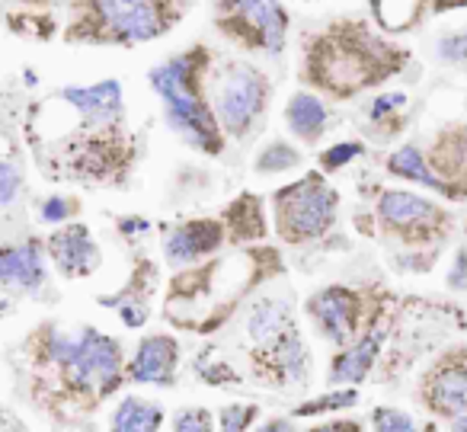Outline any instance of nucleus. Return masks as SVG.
Returning <instances> with one entry per match:
<instances>
[{
	"label": "nucleus",
	"instance_id": "1",
	"mask_svg": "<svg viewBox=\"0 0 467 432\" xmlns=\"http://www.w3.org/2000/svg\"><path fill=\"white\" fill-rule=\"evenodd\" d=\"M384 55H388L384 42L365 36L362 29L346 26L314 42L311 55H307V71L317 87L337 93V97H352L362 87L394 71V65L384 61Z\"/></svg>",
	"mask_w": 467,
	"mask_h": 432
},
{
	"label": "nucleus",
	"instance_id": "2",
	"mask_svg": "<svg viewBox=\"0 0 467 432\" xmlns=\"http://www.w3.org/2000/svg\"><path fill=\"white\" fill-rule=\"evenodd\" d=\"M195 61H199V52H189L167 61L157 71H150V87L161 93L170 129L180 132L182 142H189L192 148L218 154L221 135H218V125H214L218 116L199 97V80H195L199 65Z\"/></svg>",
	"mask_w": 467,
	"mask_h": 432
},
{
	"label": "nucleus",
	"instance_id": "3",
	"mask_svg": "<svg viewBox=\"0 0 467 432\" xmlns=\"http://www.w3.org/2000/svg\"><path fill=\"white\" fill-rule=\"evenodd\" d=\"M48 359L61 365L65 378L78 391L109 394L122 381V353L119 342L97 330H80L78 336L52 333L48 340Z\"/></svg>",
	"mask_w": 467,
	"mask_h": 432
},
{
	"label": "nucleus",
	"instance_id": "4",
	"mask_svg": "<svg viewBox=\"0 0 467 432\" xmlns=\"http://www.w3.org/2000/svg\"><path fill=\"white\" fill-rule=\"evenodd\" d=\"M269 100V80L250 65H227L212 84V110L221 129L234 138H247L260 125Z\"/></svg>",
	"mask_w": 467,
	"mask_h": 432
},
{
	"label": "nucleus",
	"instance_id": "5",
	"mask_svg": "<svg viewBox=\"0 0 467 432\" xmlns=\"http://www.w3.org/2000/svg\"><path fill=\"white\" fill-rule=\"evenodd\" d=\"M337 205V189H330L317 174H311L275 193V227L288 244H305L330 231Z\"/></svg>",
	"mask_w": 467,
	"mask_h": 432
},
{
	"label": "nucleus",
	"instance_id": "6",
	"mask_svg": "<svg viewBox=\"0 0 467 432\" xmlns=\"http://www.w3.org/2000/svg\"><path fill=\"white\" fill-rule=\"evenodd\" d=\"M227 14H218V26L244 48H263L279 55L285 46L288 16L279 0H221Z\"/></svg>",
	"mask_w": 467,
	"mask_h": 432
},
{
	"label": "nucleus",
	"instance_id": "7",
	"mask_svg": "<svg viewBox=\"0 0 467 432\" xmlns=\"http://www.w3.org/2000/svg\"><path fill=\"white\" fill-rule=\"evenodd\" d=\"M93 7L116 42H148L167 26L157 0H93Z\"/></svg>",
	"mask_w": 467,
	"mask_h": 432
},
{
	"label": "nucleus",
	"instance_id": "8",
	"mask_svg": "<svg viewBox=\"0 0 467 432\" xmlns=\"http://www.w3.org/2000/svg\"><path fill=\"white\" fill-rule=\"evenodd\" d=\"M358 308H362V304H358L356 291L339 289V285L317 291V295L307 301V314L314 317L320 333H324L330 342H337V346H343V342H349L352 336H356Z\"/></svg>",
	"mask_w": 467,
	"mask_h": 432
},
{
	"label": "nucleus",
	"instance_id": "9",
	"mask_svg": "<svg viewBox=\"0 0 467 432\" xmlns=\"http://www.w3.org/2000/svg\"><path fill=\"white\" fill-rule=\"evenodd\" d=\"M426 406L439 416L451 419L458 413H467V353L448 355L429 372L422 387Z\"/></svg>",
	"mask_w": 467,
	"mask_h": 432
},
{
	"label": "nucleus",
	"instance_id": "10",
	"mask_svg": "<svg viewBox=\"0 0 467 432\" xmlns=\"http://www.w3.org/2000/svg\"><path fill=\"white\" fill-rule=\"evenodd\" d=\"M176 362H180V346H176L173 336H148L138 346L135 359L129 362V378L138 381V385L170 387L176 381Z\"/></svg>",
	"mask_w": 467,
	"mask_h": 432
},
{
	"label": "nucleus",
	"instance_id": "11",
	"mask_svg": "<svg viewBox=\"0 0 467 432\" xmlns=\"http://www.w3.org/2000/svg\"><path fill=\"white\" fill-rule=\"evenodd\" d=\"M224 244V227L214 221H189V225L170 227L163 237V250H167L170 266H186L195 259L208 257Z\"/></svg>",
	"mask_w": 467,
	"mask_h": 432
},
{
	"label": "nucleus",
	"instance_id": "12",
	"mask_svg": "<svg viewBox=\"0 0 467 432\" xmlns=\"http://www.w3.org/2000/svg\"><path fill=\"white\" fill-rule=\"evenodd\" d=\"M48 250H52V259L58 263V269L71 279L90 276L99 263V250L90 240V231H87L84 225H71V227H65V231L52 234Z\"/></svg>",
	"mask_w": 467,
	"mask_h": 432
},
{
	"label": "nucleus",
	"instance_id": "13",
	"mask_svg": "<svg viewBox=\"0 0 467 432\" xmlns=\"http://www.w3.org/2000/svg\"><path fill=\"white\" fill-rule=\"evenodd\" d=\"M378 218L394 231H426L439 218V208L413 193H384L378 202Z\"/></svg>",
	"mask_w": 467,
	"mask_h": 432
},
{
	"label": "nucleus",
	"instance_id": "14",
	"mask_svg": "<svg viewBox=\"0 0 467 432\" xmlns=\"http://www.w3.org/2000/svg\"><path fill=\"white\" fill-rule=\"evenodd\" d=\"M46 282L42 250L36 244L0 247V285L14 291H36Z\"/></svg>",
	"mask_w": 467,
	"mask_h": 432
},
{
	"label": "nucleus",
	"instance_id": "15",
	"mask_svg": "<svg viewBox=\"0 0 467 432\" xmlns=\"http://www.w3.org/2000/svg\"><path fill=\"white\" fill-rule=\"evenodd\" d=\"M381 342H384V327H375L371 333H365L356 346L339 353L330 368L333 385H358V381L368 378L371 365H375L378 353H381Z\"/></svg>",
	"mask_w": 467,
	"mask_h": 432
},
{
	"label": "nucleus",
	"instance_id": "16",
	"mask_svg": "<svg viewBox=\"0 0 467 432\" xmlns=\"http://www.w3.org/2000/svg\"><path fill=\"white\" fill-rule=\"evenodd\" d=\"M288 330H295L292 304L288 301H282V298H263V301L254 304V311H250V317H247V336L256 349L273 346Z\"/></svg>",
	"mask_w": 467,
	"mask_h": 432
},
{
	"label": "nucleus",
	"instance_id": "17",
	"mask_svg": "<svg viewBox=\"0 0 467 432\" xmlns=\"http://www.w3.org/2000/svg\"><path fill=\"white\" fill-rule=\"evenodd\" d=\"M285 122L292 135H298L301 142H317L330 129V112L314 93H295L285 106Z\"/></svg>",
	"mask_w": 467,
	"mask_h": 432
},
{
	"label": "nucleus",
	"instance_id": "18",
	"mask_svg": "<svg viewBox=\"0 0 467 432\" xmlns=\"http://www.w3.org/2000/svg\"><path fill=\"white\" fill-rule=\"evenodd\" d=\"M112 429L119 432H148V429H161L163 423V410L150 400L141 397H125L122 404L112 413Z\"/></svg>",
	"mask_w": 467,
	"mask_h": 432
},
{
	"label": "nucleus",
	"instance_id": "19",
	"mask_svg": "<svg viewBox=\"0 0 467 432\" xmlns=\"http://www.w3.org/2000/svg\"><path fill=\"white\" fill-rule=\"evenodd\" d=\"M388 170L394 176L410 180V183H420V186L435 189V193H445V183H441L439 176L426 167V161H422V154H420L416 144H403L400 151H394V154L388 157Z\"/></svg>",
	"mask_w": 467,
	"mask_h": 432
},
{
	"label": "nucleus",
	"instance_id": "20",
	"mask_svg": "<svg viewBox=\"0 0 467 432\" xmlns=\"http://www.w3.org/2000/svg\"><path fill=\"white\" fill-rule=\"evenodd\" d=\"M378 26L388 33H407L422 14V0H368Z\"/></svg>",
	"mask_w": 467,
	"mask_h": 432
},
{
	"label": "nucleus",
	"instance_id": "21",
	"mask_svg": "<svg viewBox=\"0 0 467 432\" xmlns=\"http://www.w3.org/2000/svg\"><path fill=\"white\" fill-rule=\"evenodd\" d=\"M298 161H301V157H298V151H295L292 144L273 142L260 157H256V170H260V174H282V170L298 167Z\"/></svg>",
	"mask_w": 467,
	"mask_h": 432
},
{
	"label": "nucleus",
	"instance_id": "22",
	"mask_svg": "<svg viewBox=\"0 0 467 432\" xmlns=\"http://www.w3.org/2000/svg\"><path fill=\"white\" fill-rule=\"evenodd\" d=\"M358 400V391H337L330 397H320V400H311V404L298 406V416H314V413H324V410H343V406H352Z\"/></svg>",
	"mask_w": 467,
	"mask_h": 432
},
{
	"label": "nucleus",
	"instance_id": "23",
	"mask_svg": "<svg viewBox=\"0 0 467 432\" xmlns=\"http://www.w3.org/2000/svg\"><path fill=\"white\" fill-rule=\"evenodd\" d=\"M371 423L375 429H384V432H410L413 429V416L403 410H390V406H378L371 413Z\"/></svg>",
	"mask_w": 467,
	"mask_h": 432
},
{
	"label": "nucleus",
	"instance_id": "24",
	"mask_svg": "<svg viewBox=\"0 0 467 432\" xmlns=\"http://www.w3.org/2000/svg\"><path fill=\"white\" fill-rule=\"evenodd\" d=\"M218 419H221V426H224V429H247V426L256 419V406H250V404H227L224 410L218 413Z\"/></svg>",
	"mask_w": 467,
	"mask_h": 432
},
{
	"label": "nucleus",
	"instance_id": "25",
	"mask_svg": "<svg viewBox=\"0 0 467 432\" xmlns=\"http://www.w3.org/2000/svg\"><path fill=\"white\" fill-rule=\"evenodd\" d=\"M212 413L202 410V406H189V410H180L173 416V426L182 432H199V429H212Z\"/></svg>",
	"mask_w": 467,
	"mask_h": 432
},
{
	"label": "nucleus",
	"instance_id": "26",
	"mask_svg": "<svg viewBox=\"0 0 467 432\" xmlns=\"http://www.w3.org/2000/svg\"><path fill=\"white\" fill-rule=\"evenodd\" d=\"M439 58L454 61V65H464L467 61V29H461V33H454V36H445V39L439 42Z\"/></svg>",
	"mask_w": 467,
	"mask_h": 432
},
{
	"label": "nucleus",
	"instance_id": "27",
	"mask_svg": "<svg viewBox=\"0 0 467 432\" xmlns=\"http://www.w3.org/2000/svg\"><path fill=\"white\" fill-rule=\"evenodd\" d=\"M20 193V174H16L14 163L0 161V205H10Z\"/></svg>",
	"mask_w": 467,
	"mask_h": 432
},
{
	"label": "nucleus",
	"instance_id": "28",
	"mask_svg": "<svg viewBox=\"0 0 467 432\" xmlns=\"http://www.w3.org/2000/svg\"><path fill=\"white\" fill-rule=\"evenodd\" d=\"M358 154H362V144L346 142V144H337V148H330L324 157H320V161H324V167H327V170H337V167H343V163H349L352 157H358Z\"/></svg>",
	"mask_w": 467,
	"mask_h": 432
},
{
	"label": "nucleus",
	"instance_id": "29",
	"mask_svg": "<svg viewBox=\"0 0 467 432\" xmlns=\"http://www.w3.org/2000/svg\"><path fill=\"white\" fill-rule=\"evenodd\" d=\"M67 215H71V205H67L65 199H58V195H55V199H48L46 205H42V218H46V225H61Z\"/></svg>",
	"mask_w": 467,
	"mask_h": 432
},
{
	"label": "nucleus",
	"instance_id": "30",
	"mask_svg": "<svg viewBox=\"0 0 467 432\" xmlns=\"http://www.w3.org/2000/svg\"><path fill=\"white\" fill-rule=\"evenodd\" d=\"M403 103H407V97H403V93H388V97H378L375 103H371V119H384L388 112L400 110Z\"/></svg>",
	"mask_w": 467,
	"mask_h": 432
}]
</instances>
